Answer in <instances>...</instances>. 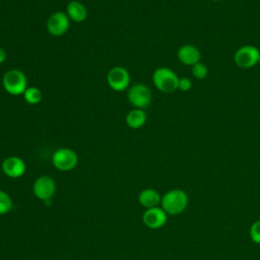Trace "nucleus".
Segmentation results:
<instances>
[{
  "instance_id": "f257e3e1",
  "label": "nucleus",
  "mask_w": 260,
  "mask_h": 260,
  "mask_svg": "<svg viewBox=\"0 0 260 260\" xmlns=\"http://www.w3.org/2000/svg\"><path fill=\"white\" fill-rule=\"evenodd\" d=\"M188 202V195L184 190L173 189L162 195L160 205L167 214L177 215L187 208Z\"/></svg>"
},
{
  "instance_id": "f03ea898",
  "label": "nucleus",
  "mask_w": 260,
  "mask_h": 260,
  "mask_svg": "<svg viewBox=\"0 0 260 260\" xmlns=\"http://www.w3.org/2000/svg\"><path fill=\"white\" fill-rule=\"evenodd\" d=\"M152 81L158 90L165 93H171L178 89L179 77L172 69L158 67L152 74Z\"/></svg>"
},
{
  "instance_id": "7ed1b4c3",
  "label": "nucleus",
  "mask_w": 260,
  "mask_h": 260,
  "mask_svg": "<svg viewBox=\"0 0 260 260\" xmlns=\"http://www.w3.org/2000/svg\"><path fill=\"white\" fill-rule=\"evenodd\" d=\"M2 84L8 93L19 95L23 94L27 88V79L22 71L18 69H10L3 75Z\"/></svg>"
},
{
  "instance_id": "20e7f679",
  "label": "nucleus",
  "mask_w": 260,
  "mask_h": 260,
  "mask_svg": "<svg viewBox=\"0 0 260 260\" xmlns=\"http://www.w3.org/2000/svg\"><path fill=\"white\" fill-rule=\"evenodd\" d=\"M52 162L57 170L67 172L73 170L76 167L78 162V156L73 149L61 147L55 150L53 153Z\"/></svg>"
},
{
  "instance_id": "39448f33",
  "label": "nucleus",
  "mask_w": 260,
  "mask_h": 260,
  "mask_svg": "<svg viewBox=\"0 0 260 260\" xmlns=\"http://www.w3.org/2000/svg\"><path fill=\"white\" fill-rule=\"evenodd\" d=\"M260 51L252 45H245L240 47L234 56L235 63L243 69H249L258 64Z\"/></svg>"
},
{
  "instance_id": "423d86ee",
  "label": "nucleus",
  "mask_w": 260,
  "mask_h": 260,
  "mask_svg": "<svg viewBox=\"0 0 260 260\" xmlns=\"http://www.w3.org/2000/svg\"><path fill=\"white\" fill-rule=\"evenodd\" d=\"M128 100L135 109L146 108L151 102V91L143 83H136L128 90Z\"/></svg>"
},
{
  "instance_id": "0eeeda50",
  "label": "nucleus",
  "mask_w": 260,
  "mask_h": 260,
  "mask_svg": "<svg viewBox=\"0 0 260 260\" xmlns=\"http://www.w3.org/2000/svg\"><path fill=\"white\" fill-rule=\"evenodd\" d=\"M107 81L109 86L115 91L125 90L130 83V75L127 69L121 66H115L108 72Z\"/></svg>"
},
{
  "instance_id": "6e6552de",
  "label": "nucleus",
  "mask_w": 260,
  "mask_h": 260,
  "mask_svg": "<svg viewBox=\"0 0 260 260\" xmlns=\"http://www.w3.org/2000/svg\"><path fill=\"white\" fill-rule=\"evenodd\" d=\"M56 191V183L53 178L49 176L39 177L32 185L34 195L43 201L52 199Z\"/></svg>"
},
{
  "instance_id": "1a4fd4ad",
  "label": "nucleus",
  "mask_w": 260,
  "mask_h": 260,
  "mask_svg": "<svg viewBox=\"0 0 260 260\" xmlns=\"http://www.w3.org/2000/svg\"><path fill=\"white\" fill-rule=\"evenodd\" d=\"M69 17L65 12L56 11L47 20V29L54 37L63 36L69 28Z\"/></svg>"
},
{
  "instance_id": "9d476101",
  "label": "nucleus",
  "mask_w": 260,
  "mask_h": 260,
  "mask_svg": "<svg viewBox=\"0 0 260 260\" xmlns=\"http://www.w3.org/2000/svg\"><path fill=\"white\" fill-rule=\"evenodd\" d=\"M167 219H168L167 212L161 207H158V206L147 208L142 215L143 223L147 228L152 230L162 228L166 224Z\"/></svg>"
},
{
  "instance_id": "9b49d317",
  "label": "nucleus",
  "mask_w": 260,
  "mask_h": 260,
  "mask_svg": "<svg viewBox=\"0 0 260 260\" xmlns=\"http://www.w3.org/2000/svg\"><path fill=\"white\" fill-rule=\"evenodd\" d=\"M2 172L9 178L16 179L21 177L26 170L25 162L22 158L18 156H8L6 157L1 165Z\"/></svg>"
},
{
  "instance_id": "f8f14e48",
  "label": "nucleus",
  "mask_w": 260,
  "mask_h": 260,
  "mask_svg": "<svg viewBox=\"0 0 260 260\" xmlns=\"http://www.w3.org/2000/svg\"><path fill=\"white\" fill-rule=\"evenodd\" d=\"M177 57L182 64L193 66L196 63L200 62L201 53L198 50V48L195 47L194 45L185 44L178 49Z\"/></svg>"
},
{
  "instance_id": "ddd939ff",
  "label": "nucleus",
  "mask_w": 260,
  "mask_h": 260,
  "mask_svg": "<svg viewBox=\"0 0 260 260\" xmlns=\"http://www.w3.org/2000/svg\"><path fill=\"white\" fill-rule=\"evenodd\" d=\"M160 194L152 188H146L142 190L138 195V202L146 209L158 206V204H160Z\"/></svg>"
},
{
  "instance_id": "4468645a",
  "label": "nucleus",
  "mask_w": 260,
  "mask_h": 260,
  "mask_svg": "<svg viewBox=\"0 0 260 260\" xmlns=\"http://www.w3.org/2000/svg\"><path fill=\"white\" fill-rule=\"evenodd\" d=\"M66 14L75 22H82L87 17L86 7L79 1H70L66 6Z\"/></svg>"
},
{
  "instance_id": "2eb2a0df",
  "label": "nucleus",
  "mask_w": 260,
  "mask_h": 260,
  "mask_svg": "<svg viewBox=\"0 0 260 260\" xmlns=\"http://www.w3.org/2000/svg\"><path fill=\"white\" fill-rule=\"evenodd\" d=\"M147 116L142 109L131 110L126 116V123L131 129H139L146 122Z\"/></svg>"
},
{
  "instance_id": "dca6fc26",
  "label": "nucleus",
  "mask_w": 260,
  "mask_h": 260,
  "mask_svg": "<svg viewBox=\"0 0 260 260\" xmlns=\"http://www.w3.org/2000/svg\"><path fill=\"white\" fill-rule=\"evenodd\" d=\"M23 98L27 104L37 105L42 101L43 94H42V91L38 87L28 86L25 89V91L23 92Z\"/></svg>"
},
{
  "instance_id": "f3484780",
  "label": "nucleus",
  "mask_w": 260,
  "mask_h": 260,
  "mask_svg": "<svg viewBox=\"0 0 260 260\" xmlns=\"http://www.w3.org/2000/svg\"><path fill=\"white\" fill-rule=\"evenodd\" d=\"M12 207L13 203L10 196L6 192L0 190V214L8 213Z\"/></svg>"
},
{
  "instance_id": "a211bd4d",
  "label": "nucleus",
  "mask_w": 260,
  "mask_h": 260,
  "mask_svg": "<svg viewBox=\"0 0 260 260\" xmlns=\"http://www.w3.org/2000/svg\"><path fill=\"white\" fill-rule=\"evenodd\" d=\"M191 73L193 77H195L196 79H204L208 74V68L206 67L205 64L198 62L192 66Z\"/></svg>"
},
{
  "instance_id": "6ab92c4d",
  "label": "nucleus",
  "mask_w": 260,
  "mask_h": 260,
  "mask_svg": "<svg viewBox=\"0 0 260 260\" xmlns=\"http://www.w3.org/2000/svg\"><path fill=\"white\" fill-rule=\"evenodd\" d=\"M249 234H250L251 240L254 243L260 244V219L256 220L252 223V225L250 228V231H249Z\"/></svg>"
},
{
  "instance_id": "aec40b11",
  "label": "nucleus",
  "mask_w": 260,
  "mask_h": 260,
  "mask_svg": "<svg viewBox=\"0 0 260 260\" xmlns=\"http://www.w3.org/2000/svg\"><path fill=\"white\" fill-rule=\"evenodd\" d=\"M192 87V82L188 77H181L179 78L178 88L182 91H189Z\"/></svg>"
},
{
  "instance_id": "412c9836",
  "label": "nucleus",
  "mask_w": 260,
  "mask_h": 260,
  "mask_svg": "<svg viewBox=\"0 0 260 260\" xmlns=\"http://www.w3.org/2000/svg\"><path fill=\"white\" fill-rule=\"evenodd\" d=\"M6 59V52L4 49L0 48V64H2Z\"/></svg>"
},
{
  "instance_id": "4be33fe9",
  "label": "nucleus",
  "mask_w": 260,
  "mask_h": 260,
  "mask_svg": "<svg viewBox=\"0 0 260 260\" xmlns=\"http://www.w3.org/2000/svg\"><path fill=\"white\" fill-rule=\"evenodd\" d=\"M258 64L260 65V56H259V58H258Z\"/></svg>"
},
{
  "instance_id": "5701e85b",
  "label": "nucleus",
  "mask_w": 260,
  "mask_h": 260,
  "mask_svg": "<svg viewBox=\"0 0 260 260\" xmlns=\"http://www.w3.org/2000/svg\"><path fill=\"white\" fill-rule=\"evenodd\" d=\"M212 1H221V0H212Z\"/></svg>"
}]
</instances>
